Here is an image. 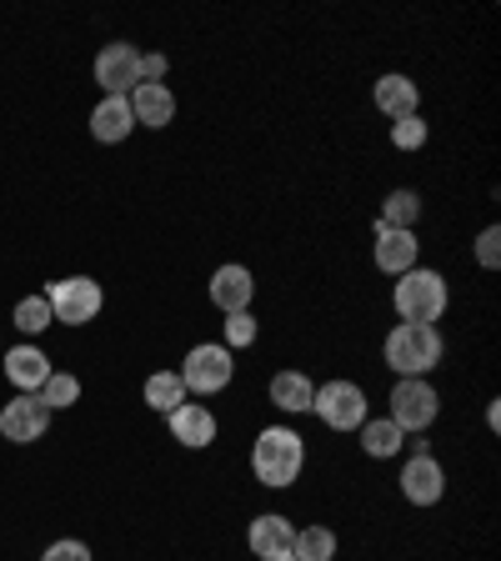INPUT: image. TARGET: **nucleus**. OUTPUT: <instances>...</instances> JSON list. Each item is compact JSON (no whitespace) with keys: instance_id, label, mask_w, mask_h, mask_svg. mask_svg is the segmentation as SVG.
Masks as SVG:
<instances>
[{"instance_id":"nucleus-17","label":"nucleus","mask_w":501,"mask_h":561,"mask_svg":"<svg viewBox=\"0 0 501 561\" xmlns=\"http://www.w3.org/2000/svg\"><path fill=\"white\" fill-rule=\"evenodd\" d=\"M130 130H136V116H130L126 95H105V101L91 111V136L101 140V146H121Z\"/></svg>"},{"instance_id":"nucleus-21","label":"nucleus","mask_w":501,"mask_h":561,"mask_svg":"<svg viewBox=\"0 0 501 561\" xmlns=\"http://www.w3.org/2000/svg\"><path fill=\"white\" fill-rule=\"evenodd\" d=\"M401 442H407V432H401L391 416H382V421L366 416V421H362V446H366V456H397Z\"/></svg>"},{"instance_id":"nucleus-16","label":"nucleus","mask_w":501,"mask_h":561,"mask_svg":"<svg viewBox=\"0 0 501 561\" xmlns=\"http://www.w3.org/2000/svg\"><path fill=\"white\" fill-rule=\"evenodd\" d=\"M5 376H11V386L21 397H35L50 376V356L35 346H15V351H5Z\"/></svg>"},{"instance_id":"nucleus-9","label":"nucleus","mask_w":501,"mask_h":561,"mask_svg":"<svg viewBox=\"0 0 501 561\" xmlns=\"http://www.w3.org/2000/svg\"><path fill=\"white\" fill-rule=\"evenodd\" d=\"M95 81H101L105 95H130L140 85V50L111 41V46L95 56Z\"/></svg>"},{"instance_id":"nucleus-19","label":"nucleus","mask_w":501,"mask_h":561,"mask_svg":"<svg viewBox=\"0 0 501 561\" xmlns=\"http://www.w3.org/2000/svg\"><path fill=\"white\" fill-rule=\"evenodd\" d=\"M271 401H276L286 416H301V411H311L316 401V386L306 371H276L271 376Z\"/></svg>"},{"instance_id":"nucleus-23","label":"nucleus","mask_w":501,"mask_h":561,"mask_svg":"<svg viewBox=\"0 0 501 561\" xmlns=\"http://www.w3.org/2000/svg\"><path fill=\"white\" fill-rule=\"evenodd\" d=\"M421 216V201L417 191H391L382 201V226H397V231H411V221Z\"/></svg>"},{"instance_id":"nucleus-2","label":"nucleus","mask_w":501,"mask_h":561,"mask_svg":"<svg viewBox=\"0 0 501 561\" xmlns=\"http://www.w3.org/2000/svg\"><path fill=\"white\" fill-rule=\"evenodd\" d=\"M391 301H397L401 321L436 327V321H442V311H446V301H452V291H446V276H442V271L411 266L407 276H397V291H391Z\"/></svg>"},{"instance_id":"nucleus-13","label":"nucleus","mask_w":501,"mask_h":561,"mask_svg":"<svg viewBox=\"0 0 501 561\" xmlns=\"http://www.w3.org/2000/svg\"><path fill=\"white\" fill-rule=\"evenodd\" d=\"M126 101H130L136 126L161 130V126H171V121H175V95H171V85H166V81H140Z\"/></svg>"},{"instance_id":"nucleus-22","label":"nucleus","mask_w":501,"mask_h":561,"mask_svg":"<svg viewBox=\"0 0 501 561\" xmlns=\"http://www.w3.org/2000/svg\"><path fill=\"white\" fill-rule=\"evenodd\" d=\"M181 401H186V386H181V376L175 371H151L146 376V407L151 411H166V416H171Z\"/></svg>"},{"instance_id":"nucleus-14","label":"nucleus","mask_w":501,"mask_h":561,"mask_svg":"<svg viewBox=\"0 0 501 561\" xmlns=\"http://www.w3.org/2000/svg\"><path fill=\"white\" fill-rule=\"evenodd\" d=\"M166 421H171V436H175V442L191 446V451H206V446L216 442V416H210L201 401H181V407H175Z\"/></svg>"},{"instance_id":"nucleus-15","label":"nucleus","mask_w":501,"mask_h":561,"mask_svg":"<svg viewBox=\"0 0 501 561\" xmlns=\"http://www.w3.org/2000/svg\"><path fill=\"white\" fill-rule=\"evenodd\" d=\"M251 296H257L251 271H246V266H216V276H210V301L221 306V316L246 311V306H251Z\"/></svg>"},{"instance_id":"nucleus-11","label":"nucleus","mask_w":501,"mask_h":561,"mask_svg":"<svg viewBox=\"0 0 501 561\" xmlns=\"http://www.w3.org/2000/svg\"><path fill=\"white\" fill-rule=\"evenodd\" d=\"M417 256H421L417 231H397V226L376 221V251H372L376 271H386V276H407V271L417 266Z\"/></svg>"},{"instance_id":"nucleus-20","label":"nucleus","mask_w":501,"mask_h":561,"mask_svg":"<svg viewBox=\"0 0 501 561\" xmlns=\"http://www.w3.org/2000/svg\"><path fill=\"white\" fill-rule=\"evenodd\" d=\"M337 557V531L331 526H296L292 561H331Z\"/></svg>"},{"instance_id":"nucleus-29","label":"nucleus","mask_w":501,"mask_h":561,"mask_svg":"<svg viewBox=\"0 0 501 561\" xmlns=\"http://www.w3.org/2000/svg\"><path fill=\"white\" fill-rule=\"evenodd\" d=\"M41 561H91V547L86 541H56V547H46Z\"/></svg>"},{"instance_id":"nucleus-8","label":"nucleus","mask_w":501,"mask_h":561,"mask_svg":"<svg viewBox=\"0 0 501 561\" xmlns=\"http://www.w3.org/2000/svg\"><path fill=\"white\" fill-rule=\"evenodd\" d=\"M46 426H50V407L41 397H15V401H5V407H0V436H5V442H15V446L41 442V436H46Z\"/></svg>"},{"instance_id":"nucleus-25","label":"nucleus","mask_w":501,"mask_h":561,"mask_svg":"<svg viewBox=\"0 0 501 561\" xmlns=\"http://www.w3.org/2000/svg\"><path fill=\"white\" fill-rule=\"evenodd\" d=\"M56 316H50V301L46 296H25V301H15V327L25 331V336H35V331H46Z\"/></svg>"},{"instance_id":"nucleus-3","label":"nucleus","mask_w":501,"mask_h":561,"mask_svg":"<svg viewBox=\"0 0 501 561\" xmlns=\"http://www.w3.org/2000/svg\"><path fill=\"white\" fill-rule=\"evenodd\" d=\"M436 362H442V331L436 327H421V321L391 327V336H386V366L391 371L426 376V371H436Z\"/></svg>"},{"instance_id":"nucleus-7","label":"nucleus","mask_w":501,"mask_h":561,"mask_svg":"<svg viewBox=\"0 0 501 561\" xmlns=\"http://www.w3.org/2000/svg\"><path fill=\"white\" fill-rule=\"evenodd\" d=\"M311 411L327 421L331 432H362L366 397H362V386H351V381H327V386H316Z\"/></svg>"},{"instance_id":"nucleus-4","label":"nucleus","mask_w":501,"mask_h":561,"mask_svg":"<svg viewBox=\"0 0 501 561\" xmlns=\"http://www.w3.org/2000/svg\"><path fill=\"white\" fill-rule=\"evenodd\" d=\"M181 386H186V397L196 391V397H216V391H226L236 376V362L231 351L221 346V341H201V346H191L186 366H181Z\"/></svg>"},{"instance_id":"nucleus-24","label":"nucleus","mask_w":501,"mask_h":561,"mask_svg":"<svg viewBox=\"0 0 501 561\" xmlns=\"http://www.w3.org/2000/svg\"><path fill=\"white\" fill-rule=\"evenodd\" d=\"M35 397L46 401L50 411H60V407H76V401H81V381H76V376H70V371H50V376H46V386H41Z\"/></svg>"},{"instance_id":"nucleus-6","label":"nucleus","mask_w":501,"mask_h":561,"mask_svg":"<svg viewBox=\"0 0 501 561\" xmlns=\"http://www.w3.org/2000/svg\"><path fill=\"white\" fill-rule=\"evenodd\" d=\"M50 301V316L66 321V327H86L101 316V286L91 276H66V280H50V291H41Z\"/></svg>"},{"instance_id":"nucleus-28","label":"nucleus","mask_w":501,"mask_h":561,"mask_svg":"<svg viewBox=\"0 0 501 561\" xmlns=\"http://www.w3.org/2000/svg\"><path fill=\"white\" fill-rule=\"evenodd\" d=\"M477 261H481V271H497L501 266V231H497V226H487V231L477 236Z\"/></svg>"},{"instance_id":"nucleus-18","label":"nucleus","mask_w":501,"mask_h":561,"mask_svg":"<svg viewBox=\"0 0 501 561\" xmlns=\"http://www.w3.org/2000/svg\"><path fill=\"white\" fill-rule=\"evenodd\" d=\"M372 101H376V111H382V116L401 121V116H417L421 91H417V81H411V76H397V70H391V76H382V81H376Z\"/></svg>"},{"instance_id":"nucleus-26","label":"nucleus","mask_w":501,"mask_h":561,"mask_svg":"<svg viewBox=\"0 0 501 561\" xmlns=\"http://www.w3.org/2000/svg\"><path fill=\"white\" fill-rule=\"evenodd\" d=\"M257 336H261V327H257V316H251V311L226 316V341H221L226 351H246V346H257Z\"/></svg>"},{"instance_id":"nucleus-27","label":"nucleus","mask_w":501,"mask_h":561,"mask_svg":"<svg viewBox=\"0 0 501 561\" xmlns=\"http://www.w3.org/2000/svg\"><path fill=\"white\" fill-rule=\"evenodd\" d=\"M391 146H397V151H417V146H426V121L421 116L391 121Z\"/></svg>"},{"instance_id":"nucleus-1","label":"nucleus","mask_w":501,"mask_h":561,"mask_svg":"<svg viewBox=\"0 0 501 561\" xmlns=\"http://www.w3.org/2000/svg\"><path fill=\"white\" fill-rule=\"evenodd\" d=\"M306 467V442L292 432V426H266L251 446V471H257L261 486H292Z\"/></svg>"},{"instance_id":"nucleus-12","label":"nucleus","mask_w":501,"mask_h":561,"mask_svg":"<svg viewBox=\"0 0 501 561\" xmlns=\"http://www.w3.org/2000/svg\"><path fill=\"white\" fill-rule=\"evenodd\" d=\"M292 541H296V526L286 522V516L266 512L251 522V531H246V547L257 551L261 561H292Z\"/></svg>"},{"instance_id":"nucleus-30","label":"nucleus","mask_w":501,"mask_h":561,"mask_svg":"<svg viewBox=\"0 0 501 561\" xmlns=\"http://www.w3.org/2000/svg\"><path fill=\"white\" fill-rule=\"evenodd\" d=\"M166 76V56H140V81H161Z\"/></svg>"},{"instance_id":"nucleus-10","label":"nucleus","mask_w":501,"mask_h":561,"mask_svg":"<svg viewBox=\"0 0 501 561\" xmlns=\"http://www.w3.org/2000/svg\"><path fill=\"white\" fill-rule=\"evenodd\" d=\"M401 496H407L411 506H436L446 496V471H442V461L436 456H426V451H417L401 467Z\"/></svg>"},{"instance_id":"nucleus-5","label":"nucleus","mask_w":501,"mask_h":561,"mask_svg":"<svg viewBox=\"0 0 501 561\" xmlns=\"http://www.w3.org/2000/svg\"><path fill=\"white\" fill-rule=\"evenodd\" d=\"M442 411V397H436V386L426 376H401L391 386V421H397L401 432H426Z\"/></svg>"}]
</instances>
